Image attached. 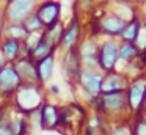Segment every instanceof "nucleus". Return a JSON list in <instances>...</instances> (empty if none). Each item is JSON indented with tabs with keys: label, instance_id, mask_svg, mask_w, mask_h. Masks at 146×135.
Wrapping results in <instances>:
<instances>
[{
	"label": "nucleus",
	"instance_id": "72a5a7b5",
	"mask_svg": "<svg viewBox=\"0 0 146 135\" xmlns=\"http://www.w3.org/2000/svg\"><path fill=\"white\" fill-rule=\"evenodd\" d=\"M145 50H146V49H145Z\"/></svg>",
	"mask_w": 146,
	"mask_h": 135
},
{
	"label": "nucleus",
	"instance_id": "6e6552de",
	"mask_svg": "<svg viewBox=\"0 0 146 135\" xmlns=\"http://www.w3.org/2000/svg\"><path fill=\"white\" fill-rule=\"evenodd\" d=\"M127 108L132 112H138L146 100V78L138 77L130 83V86L126 90Z\"/></svg>",
	"mask_w": 146,
	"mask_h": 135
},
{
	"label": "nucleus",
	"instance_id": "20e7f679",
	"mask_svg": "<svg viewBox=\"0 0 146 135\" xmlns=\"http://www.w3.org/2000/svg\"><path fill=\"white\" fill-rule=\"evenodd\" d=\"M99 108L104 113H119L127 108L126 91H111V93H101L96 96Z\"/></svg>",
	"mask_w": 146,
	"mask_h": 135
},
{
	"label": "nucleus",
	"instance_id": "c756f323",
	"mask_svg": "<svg viewBox=\"0 0 146 135\" xmlns=\"http://www.w3.org/2000/svg\"><path fill=\"white\" fill-rule=\"evenodd\" d=\"M3 27H5V19H3V14L0 13V38L3 35Z\"/></svg>",
	"mask_w": 146,
	"mask_h": 135
},
{
	"label": "nucleus",
	"instance_id": "9b49d317",
	"mask_svg": "<svg viewBox=\"0 0 146 135\" xmlns=\"http://www.w3.org/2000/svg\"><path fill=\"white\" fill-rule=\"evenodd\" d=\"M54 65H55V52L46 55L44 58H39L35 61V68H36V75H38V85L49 83L52 80L54 75Z\"/></svg>",
	"mask_w": 146,
	"mask_h": 135
},
{
	"label": "nucleus",
	"instance_id": "f8f14e48",
	"mask_svg": "<svg viewBox=\"0 0 146 135\" xmlns=\"http://www.w3.org/2000/svg\"><path fill=\"white\" fill-rule=\"evenodd\" d=\"M63 71L66 74V78H69L71 82L79 78V74L82 71V61H80L77 47L66 50V55H64L63 60Z\"/></svg>",
	"mask_w": 146,
	"mask_h": 135
},
{
	"label": "nucleus",
	"instance_id": "4468645a",
	"mask_svg": "<svg viewBox=\"0 0 146 135\" xmlns=\"http://www.w3.org/2000/svg\"><path fill=\"white\" fill-rule=\"evenodd\" d=\"M0 49H2L5 61L13 65L16 60H19L22 57V41L11 39V38H3L2 43H0Z\"/></svg>",
	"mask_w": 146,
	"mask_h": 135
},
{
	"label": "nucleus",
	"instance_id": "7c9ffc66",
	"mask_svg": "<svg viewBox=\"0 0 146 135\" xmlns=\"http://www.w3.org/2000/svg\"><path fill=\"white\" fill-rule=\"evenodd\" d=\"M5 65H7V61H5V58H3V53H2V49H0V69L3 68Z\"/></svg>",
	"mask_w": 146,
	"mask_h": 135
},
{
	"label": "nucleus",
	"instance_id": "423d86ee",
	"mask_svg": "<svg viewBox=\"0 0 146 135\" xmlns=\"http://www.w3.org/2000/svg\"><path fill=\"white\" fill-rule=\"evenodd\" d=\"M35 14L44 25V28L52 27L61 21V3L58 0H44L38 3Z\"/></svg>",
	"mask_w": 146,
	"mask_h": 135
},
{
	"label": "nucleus",
	"instance_id": "c85d7f7f",
	"mask_svg": "<svg viewBox=\"0 0 146 135\" xmlns=\"http://www.w3.org/2000/svg\"><path fill=\"white\" fill-rule=\"evenodd\" d=\"M49 91H50V94H54V96H58V94H60V86L52 83L50 86H49Z\"/></svg>",
	"mask_w": 146,
	"mask_h": 135
},
{
	"label": "nucleus",
	"instance_id": "2f4dec72",
	"mask_svg": "<svg viewBox=\"0 0 146 135\" xmlns=\"http://www.w3.org/2000/svg\"><path fill=\"white\" fill-rule=\"evenodd\" d=\"M140 2H146V0H140Z\"/></svg>",
	"mask_w": 146,
	"mask_h": 135
},
{
	"label": "nucleus",
	"instance_id": "1a4fd4ad",
	"mask_svg": "<svg viewBox=\"0 0 146 135\" xmlns=\"http://www.w3.org/2000/svg\"><path fill=\"white\" fill-rule=\"evenodd\" d=\"M39 118H41V130H52L61 124V108L55 104L44 100L39 107Z\"/></svg>",
	"mask_w": 146,
	"mask_h": 135
},
{
	"label": "nucleus",
	"instance_id": "f257e3e1",
	"mask_svg": "<svg viewBox=\"0 0 146 135\" xmlns=\"http://www.w3.org/2000/svg\"><path fill=\"white\" fill-rule=\"evenodd\" d=\"M14 107L24 115L38 110L44 102L42 97V86L36 83H24L14 94Z\"/></svg>",
	"mask_w": 146,
	"mask_h": 135
},
{
	"label": "nucleus",
	"instance_id": "7ed1b4c3",
	"mask_svg": "<svg viewBox=\"0 0 146 135\" xmlns=\"http://www.w3.org/2000/svg\"><path fill=\"white\" fill-rule=\"evenodd\" d=\"M118 60H119V46L113 39L104 41L98 50V60H96L98 66L107 74L115 71Z\"/></svg>",
	"mask_w": 146,
	"mask_h": 135
},
{
	"label": "nucleus",
	"instance_id": "ddd939ff",
	"mask_svg": "<svg viewBox=\"0 0 146 135\" xmlns=\"http://www.w3.org/2000/svg\"><path fill=\"white\" fill-rule=\"evenodd\" d=\"M80 31H82V28H80L79 21L74 19L68 27H64L63 36H61V39H60V46L58 47H61V49H64V50L77 47V43H79V38H80Z\"/></svg>",
	"mask_w": 146,
	"mask_h": 135
},
{
	"label": "nucleus",
	"instance_id": "39448f33",
	"mask_svg": "<svg viewBox=\"0 0 146 135\" xmlns=\"http://www.w3.org/2000/svg\"><path fill=\"white\" fill-rule=\"evenodd\" d=\"M21 85H22V80L19 78L14 66L11 63H7L0 69V96L13 97L21 88Z\"/></svg>",
	"mask_w": 146,
	"mask_h": 135
},
{
	"label": "nucleus",
	"instance_id": "f3484780",
	"mask_svg": "<svg viewBox=\"0 0 146 135\" xmlns=\"http://www.w3.org/2000/svg\"><path fill=\"white\" fill-rule=\"evenodd\" d=\"M63 31H64V25H63V22L60 21L55 25H52V27H46L41 35L46 39V43H47L54 50H57L58 46H60V39H61V36H63Z\"/></svg>",
	"mask_w": 146,
	"mask_h": 135
},
{
	"label": "nucleus",
	"instance_id": "b1692460",
	"mask_svg": "<svg viewBox=\"0 0 146 135\" xmlns=\"http://www.w3.org/2000/svg\"><path fill=\"white\" fill-rule=\"evenodd\" d=\"M24 27H25L27 33H42V30H44V25H42L41 21L36 17L35 13L24 21Z\"/></svg>",
	"mask_w": 146,
	"mask_h": 135
},
{
	"label": "nucleus",
	"instance_id": "a878e982",
	"mask_svg": "<svg viewBox=\"0 0 146 135\" xmlns=\"http://www.w3.org/2000/svg\"><path fill=\"white\" fill-rule=\"evenodd\" d=\"M133 44L137 46V49H146V24L140 25L138 35H137V39L133 41Z\"/></svg>",
	"mask_w": 146,
	"mask_h": 135
},
{
	"label": "nucleus",
	"instance_id": "a211bd4d",
	"mask_svg": "<svg viewBox=\"0 0 146 135\" xmlns=\"http://www.w3.org/2000/svg\"><path fill=\"white\" fill-rule=\"evenodd\" d=\"M98 50H99V44L94 39H86L77 47L80 61H85V63H96V60H98Z\"/></svg>",
	"mask_w": 146,
	"mask_h": 135
},
{
	"label": "nucleus",
	"instance_id": "2eb2a0df",
	"mask_svg": "<svg viewBox=\"0 0 146 135\" xmlns=\"http://www.w3.org/2000/svg\"><path fill=\"white\" fill-rule=\"evenodd\" d=\"M126 78L121 74L111 71L102 75V83H101V93H111V91H126Z\"/></svg>",
	"mask_w": 146,
	"mask_h": 135
},
{
	"label": "nucleus",
	"instance_id": "bb28decb",
	"mask_svg": "<svg viewBox=\"0 0 146 135\" xmlns=\"http://www.w3.org/2000/svg\"><path fill=\"white\" fill-rule=\"evenodd\" d=\"M133 135H146V119H140L133 126Z\"/></svg>",
	"mask_w": 146,
	"mask_h": 135
},
{
	"label": "nucleus",
	"instance_id": "393cba45",
	"mask_svg": "<svg viewBox=\"0 0 146 135\" xmlns=\"http://www.w3.org/2000/svg\"><path fill=\"white\" fill-rule=\"evenodd\" d=\"M10 113L2 112L0 113V135H10Z\"/></svg>",
	"mask_w": 146,
	"mask_h": 135
},
{
	"label": "nucleus",
	"instance_id": "473e14b6",
	"mask_svg": "<svg viewBox=\"0 0 146 135\" xmlns=\"http://www.w3.org/2000/svg\"><path fill=\"white\" fill-rule=\"evenodd\" d=\"M7 2H10V0H7Z\"/></svg>",
	"mask_w": 146,
	"mask_h": 135
},
{
	"label": "nucleus",
	"instance_id": "9d476101",
	"mask_svg": "<svg viewBox=\"0 0 146 135\" xmlns=\"http://www.w3.org/2000/svg\"><path fill=\"white\" fill-rule=\"evenodd\" d=\"M14 69H16L19 78L24 83H36L38 85V75H36V68H35V61L30 58H24L21 57L19 60L13 63Z\"/></svg>",
	"mask_w": 146,
	"mask_h": 135
},
{
	"label": "nucleus",
	"instance_id": "6ab92c4d",
	"mask_svg": "<svg viewBox=\"0 0 146 135\" xmlns=\"http://www.w3.org/2000/svg\"><path fill=\"white\" fill-rule=\"evenodd\" d=\"M3 38H11V39H17V41H24L29 33H27L24 24H7L5 22L3 27Z\"/></svg>",
	"mask_w": 146,
	"mask_h": 135
},
{
	"label": "nucleus",
	"instance_id": "4be33fe9",
	"mask_svg": "<svg viewBox=\"0 0 146 135\" xmlns=\"http://www.w3.org/2000/svg\"><path fill=\"white\" fill-rule=\"evenodd\" d=\"M10 135H29V124L22 116L10 119Z\"/></svg>",
	"mask_w": 146,
	"mask_h": 135
},
{
	"label": "nucleus",
	"instance_id": "cd10ccee",
	"mask_svg": "<svg viewBox=\"0 0 146 135\" xmlns=\"http://www.w3.org/2000/svg\"><path fill=\"white\" fill-rule=\"evenodd\" d=\"M111 135H132V132H130L129 127H124V126H121V127H116L113 132H111Z\"/></svg>",
	"mask_w": 146,
	"mask_h": 135
},
{
	"label": "nucleus",
	"instance_id": "5701e85b",
	"mask_svg": "<svg viewBox=\"0 0 146 135\" xmlns=\"http://www.w3.org/2000/svg\"><path fill=\"white\" fill-rule=\"evenodd\" d=\"M140 50L137 49V46L133 43H124L119 46V58L124 61H132L138 57Z\"/></svg>",
	"mask_w": 146,
	"mask_h": 135
},
{
	"label": "nucleus",
	"instance_id": "412c9836",
	"mask_svg": "<svg viewBox=\"0 0 146 135\" xmlns=\"http://www.w3.org/2000/svg\"><path fill=\"white\" fill-rule=\"evenodd\" d=\"M52 52H55V50L52 49V47L49 46L47 43H46V39L42 38V35H41V36H39L38 44H36V46L32 49V52H30V60L36 61V60L44 58L46 55H49V53H52Z\"/></svg>",
	"mask_w": 146,
	"mask_h": 135
},
{
	"label": "nucleus",
	"instance_id": "0eeeda50",
	"mask_svg": "<svg viewBox=\"0 0 146 135\" xmlns=\"http://www.w3.org/2000/svg\"><path fill=\"white\" fill-rule=\"evenodd\" d=\"M77 82H79L80 86L83 88V91H85V93L91 97V100L94 99L96 96H99V94H101L102 74L98 71V69H93V68H90V66L82 68Z\"/></svg>",
	"mask_w": 146,
	"mask_h": 135
},
{
	"label": "nucleus",
	"instance_id": "dca6fc26",
	"mask_svg": "<svg viewBox=\"0 0 146 135\" xmlns=\"http://www.w3.org/2000/svg\"><path fill=\"white\" fill-rule=\"evenodd\" d=\"M124 25H126V22L121 17H118L115 13L104 16V17L99 21V28L102 30V33L110 35V36H118V35H121V31L124 30Z\"/></svg>",
	"mask_w": 146,
	"mask_h": 135
},
{
	"label": "nucleus",
	"instance_id": "f03ea898",
	"mask_svg": "<svg viewBox=\"0 0 146 135\" xmlns=\"http://www.w3.org/2000/svg\"><path fill=\"white\" fill-rule=\"evenodd\" d=\"M38 0H10L2 14L7 24H24L29 16L36 11Z\"/></svg>",
	"mask_w": 146,
	"mask_h": 135
},
{
	"label": "nucleus",
	"instance_id": "aec40b11",
	"mask_svg": "<svg viewBox=\"0 0 146 135\" xmlns=\"http://www.w3.org/2000/svg\"><path fill=\"white\" fill-rule=\"evenodd\" d=\"M138 30H140V22L137 21L135 17H133L132 21L126 22V25H124V30L121 31L119 36L124 39V43H133V41L137 39Z\"/></svg>",
	"mask_w": 146,
	"mask_h": 135
}]
</instances>
